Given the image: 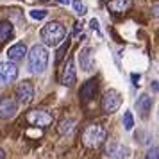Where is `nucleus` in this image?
Masks as SVG:
<instances>
[{"label":"nucleus","mask_w":159,"mask_h":159,"mask_svg":"<svg viewBox=\"0 0 159 159\" xmlns=\"http://www.w3.org/2000/svg\"><path fill=\"white\" fill-rule=\"evenodd\" d=\"M48 66V50L43 45H34L29 50V70L32 73H43Z\"/></svg>","instance_id":"f257e3e1"},{"label":"nucleus","mask_w":159,"mask_h":159,"mask_svg":"<svg viewBox=\"0 0 159 159\" xmlns=\"http://www.w3.org/2000/svg\"><path fill=\"white\" fill-rule=\"evenodd\" d=\"M65 36H66V29L59 22H48L41 29V39L50 47H57L59 43H63Z\"/></svg>","instance_id":"f03ea898"},{"label":"nucleus","mask_w":159,"mask_h":159,"mask_svg":"<svg viewBox=\"0 0 159 159\" xmlns=\"http://www.w3.org/2000/svg\"><path fill=\"white\" fill-rule=\"evenodd\" d=\"M106 138H107V132L106 129L102 127V125H89L86 127V130L82 132V143L84 147L88 148H97V147H100L104 141H106Z\"/></svg>","instance_id":"7ed1b4c3"},{"label":"nucleus","mask_w":159,"mask_h":159,"mask_svg":"<svg viewBox=\"0 0 159 159\" xmlns=\"http://www.w3.org/2000/svg\"><path fill=\"white\" fill-rule=\"evenodd\" d=\"M25 120H27L30 125H34V127L45 129V127L52 125L54 116H52L48 111H45V109H32V111H29V113L25 115Z\"/></svg>","instance_id":"20e7f679"},{"label":"nucleus","mask_w":159,"mask_h":159,"mask_svg":"<svg viewBox=\"0 0 159 159\" xmlns=\"http://www.w3.org/2000/svg\"><path fill=\"white\" fill-rule=\"evenodd\" d=\"M100 104H102V111L107 113V115H111V113L118 111L120 106H122V93L116 91V89H107V91L104 93V97H102Z\"/></svg>","instance_id":"39448f33"},{"label":"nucleus","mask_w":159,"mask_h":159,"mask_svg":"<svg viewBox=\"0 0 159 159\" xmlns=\"http://www.w3.org/2000/svg\"><path fill=\"white\" fill-rule=\"evenodd\" d=\"M16 111H18V106H16V100L13 97H2L0 98V118L2 120H9V118H13L16 115Z\"/></svg>","instance_id":"423d86ee"},{"label":"nucleus","mask_w":159,"mask_h":159,"mask_svg":"<svg viewBox=\"0 0 159 159\" xmlns=\"http://www.w3.org/2000/svg\"><path fill=\"white\" fill-rule=\"evenodd\" d=\"M77 80V72H75V63H73V57H70L66 61L65 68H63V73H61V84L66 88H72Z\"/></svg>","instance_id":"0eeeda50"},{"label":"nucleus","mask_w":159,"mask_h":159,"mask_svg":"<svg viewBox=\"0 0 159 159\" xmlns=\"http://www.w3.org/2000/svg\"><path fill=\"white\" fill-rule=\"evenodd\" d=\"M18 77V66L13 61L0 63V82H13Z\"/></svg>","instance_id":"6e6552de"},{"label":"nucleus","mask_w":159,"mask_h":159,"mask_svg":"<svg viewBox=\"0 0 159 159\" xmlns=\"http://www.w3.org/2000/svg\"><path fill=\"white\" fill-rule=\"evenodd\" d=\"M16 97H18L20 104H29L32 100V97H34V86H32V82L30 80L20 82L18 88H16Z\"/></svg>","instance_id":"1a4fd4ad"},{"label":"nucleus","mask_w":159,"mask_h":159,"mask_svg":"<svg viewBox=\"0 0 159 159\" xmlns=\"http://www.w3.org/2000/svg\"><path fill=\"white\" fill-rule=\"evenodd\" d=\"M97 89H98V82H97V80H95V79L86 80V82L80 86V91H79L80 100H82V102H89L95 97Z\"/></svg>","instance_id":"9d476101"},{"label":"nucleus","mask_w":159,"mask_h":159,"mask_svg":"<svg viewBox=\"0 0 159 159\" xmlns=\"http://www.w3.org/2000/svg\"><path fill=\"white\" fill-rule=\"evenodd\" d=\"M129 152L130 150L127 147L116 143V141H109L107 147H106V156H107V157H127Z\"/></svg>","instance_id":"9b49d317"},{"label":"nucleus","mask_w":159,"mask_h":159,"mask_svg":"<svg viewBox=\"0 0 159 159\" xmlns=\"http://www.w3.org/2000/svg\"><path fill=\"white\" fill-rule=\"evenodd\" d=\"M25 54H27V47H25L23 43H15L13 47L7 48V59L13 61V63L22 61V59L25 57Z\"/></svg>","instance_id":"f8f14e48"},{"label":"nucleus","mask_w":159,"mask_h":159,"mask_svg":"<svg viewBox=\"0 0 159 159\" xmlns=\"http://www.w3.org/2000/svg\"><path fill=\"white\" fill-rule=\"evenodd\" d=\"M79 61H80V68L84 72H91L95 68V59L91 54V48H84L79 52Z\"/></svg>","instance_id":"ddd939ff"},{"label":"nucleus","mask_w":159,"mask_h":159,"mask_svg":"<svg viewBox=\"0 0 159 159\" xmlns=\"http://www.w3.org/2000/svg\"><path fill=\"white\" fill-rule=\"evenodd\" d=\"M132 6V0H109L107 7L113 15H122Z\"/></svg>","instance_id":"4468645a"},{"label":"nucleus","mask_w":159,"mask_h":159,"mask_svg":"<svg viewBox=\"0 0 159 159\" xmlns=\"http://www.w3.org/2000/svg\"><path fill=\"white\" fill-rule=\"evenodd\" d=\"M136 107L143 118H148V113H150V109H152V98L148 95H141L136 102Z\"/></svg>","instance_id":"2eb2a0df"},{"label":"nucleus","mask_w":159,"mask_h":159,"mask_svg":"<svg viewBox=\"0 0 159 159\" xmlns=\"http://www.w3.org/2000/svg\"><path fill=\"white\" fill-rule=\"evenodd\" d=\"M13 34V25L9 22H2L0 23V43H4V41H7L9 38Z\"/></svg>","instance_id":"dca6fc26"},{"label":"nucleus","mask_w":159,"mask_h":159,"mask_svg":"<svg viewBox=\"0 0 159 159\" xmlns=\"http://www.w3.org/2000/svg\"><path fill=\"white\" fill-rule=\"evenodd\" d=\"M73 123H75V120H73V118H68V120H63V122L59 123V127H57L59 134H61V136H65V134H68V132H70V130L73 129Z\"/></svg>","instance_id":"f3484780"},{"label":"nucleus","mask_w":159,"mask_h":159,"mask_svg":"<svg viewBox=\"0 0 159 159\" xmlns=\"http://www.w3.org/2000/svg\"><path fill=\"white\" fill-rule=\"evenodd\" d=\"M123 127H125V130L134 129V118H132V113L130 111H125L123 113Z\"/></svg>","instance_id":"a211bd4d"},{"label":"nucleus","mask_w":159,"mask_h":159,"mask_svg":"<svg viewBox=\"0 0 159 159\" xmlns=\"http://www.w3.org/2000/svg\"><path fill=\"white\" fill-rule=\"evenodd\" d=\"M72 6H73L75 13H77L79 16H84V15H86V6H84V4H82L80 0H73V2H72Z\"/></svg>","instance_id":"6ab92c4d"},{"label":"nucleus","mask_w":159,"mask_h":159,"mask_svg":"<svg viewBox=\"0 0 159 159\" xmlns=\"http://www.w3.org/2000/svg\"><path fill=\"white\" fill-rule=\"evenodd\" d=\"M29 15H30V18H34V20H43V18L48 15V13H47L45 9H32Z\"/></svg>","instance_id":"aec40b11"},{"label":"nucleus","mask_w":159,"mask_h":159,"mask_svg":"<svg viewBox=\"0 0 159 159\" xmlns=\"http://www.w3.org/2000/svg\"><path fill=\"white\" fill-rule=\"evenodd\" d=\"M68 41H66V43H63V47H61V48H59L57 50V56H56V63H61V59L65 57V54H66V50H68Z\"/></svg>","instance_id":"412c9836"},{"label":"nucleus","mask_w":159,"mask_h":159,"mask_svg":"<svg viewBox=\"0 0 159 159\" xmlns=\"http://www.w3.org/2000/svg\"><path fill=\"white\" fill-rule=\"evenodd\" d=\"M157 152H159L157 147H152L150 150H148L147 154H145V157H147V159H157V156H159Z\"/></svg>","instance_id":"4be33fe9"},{"label":"nucleus","mask_w":159,"mask_h":159,"mask_svg":"<svg viewBox=\"0 0 159 159\" xmlns=\"http://www.w3.org/2000/svg\"><path fill=\"white\" fill-rule=\"evenodd\" d=\"M89 27H91V29H98V22H97V20H91V22H89Z\"/></svg>","instance_id":"5701e85b"},{"label":"nucleus","mask_w":159,"mask_h":159,"mask_svg":"<svg viewBox=\"0 0 159 159\" xmlns=\"http://www.w3.org/2000/svg\"><path fill=\"white\" fill-rule=\"evenodd\" d=\"M132 80H134V86H138V84H139V82H138V80H139V75L132 73Z\"/></svg>","instance_id":"b1692460"},{"label":"nucleus","mask_w":159,"mask_h":159,"mask_svg":"<svg viewBox=\"0 0 159 159\" xmlns=\"http://www.w3.org/2000/svg\"><path fill=\"white\" fill-rule=\"evenodd\" d=\"M59 4H65V6H68V4H70V0H57Z\"/></svg>","instance_id":"393cba45"},{"label":"nucleus","mask_w":159,"mask_h":159,"mask_svg":"<svg viewBox=\"0 0 159 159\" xmlns=\"http://www.w3.org/2000/svg\"><path fill=\"white\" fill-rule=\"evenodd\" d=\"M6 157V152H4V148H0V159Z\"/></svg>","instance_id":"a878e982"},{"label":"nucleus","mask_w":159,"mask_h":159,"mask_svg":"<svg viewBox=\"0 0 159 159\" xmlns=\"http://www.w3.org/2000/svg\"><path fill=\"white\" fill-rule=\"evenodd\" d=\"M43 2H47V0H43Z\"/></svg>","instance_id":"bb28decb"}]
</instances>
